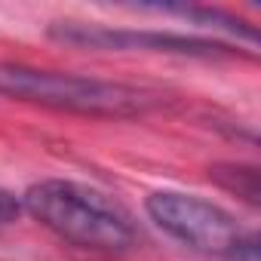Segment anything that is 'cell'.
I'll list each match as a JSON object with an SVG mask.
<instances>
[{
  "instance_id": "cell-4",
  "label": "cell",
  "mask_w": 261,
  "mask_h": 261,
  "mask_svg": "<svg viewBox=\"0 0 261 261\" xmlns=\"http://www.w3.org/2000/svg\"><path fill=\"white\" fill-rule=\"evenodd\" d=\"M49 34L62 43L83 46V49H136V53H166V56H194V59H215V56H233L230 46L203 40V37H185L169 31H120V28H101V25H74V22H56Z\"/></svg>"
},
{
  "instance_id": "cell-1",
  "label": "cell",
  "mask_w": 261,
  "mask_h": 261,
  "mask_svg": "<svg viewBox=\"0 0 261 261\" xmlns=\"http://www.w3.org/2000/svg\"><path fill=\"white\" fill-rule=\"evenodd\" d=\"M22 212L59 240L95 255H126L139 243L133 215L108 194L80 181L46 178L31 185L22 197Z\"/></svg>"
},
{
  "instance_id": "cell-5",
  "label": "cell",
  "mask_w": 261,
  "mask_h": 261,
  "mask_svg": "<svg viewBox=\"0 0 261 261\" xmlns=\"http://www.w3.org/2000/svg\"><path fill=\"white\" fill-rule=\"evenodd\" d=\"M209 178H212L218 188H224V191L243 197L249 206H258V169H255V166L218 163V166L209 169Z\"/></svg>"
},
{
  "instance_id": "cell-2",
  "label": "cell",
  "mask_w": 261,
  "mask_h": 261,
  "mask_svg": "<svg viewBox=\"0 0 261 261\" xmlns=\"http://www.w3.org/2000/svg\"><path fill=\"white\" fill-rule=\"evenodd\" d=\"M0 98L28 101L83 117H108V120L145 117L160 105V95L145 86L13 65V62H0Z\"/></svg>"
},
{
  "instance_id": "cell-3",
  "label": "cell",
  "mask_w": 261,
  "mask_h": 261,
  "mask_svg": "<svg viewBox=\"0 0 261 261\" xmlns=\"http://www.w3.org/2000/svg\"><path fill=\"white\" fill-rule=\"evenodd\" d=\"M145 209L163 233L200 255L224 261H258L255 230H243L240 221L212 200L185 191H154L148 194Z\"/></svg>"
},
{
  "instance_id": "cell-6",
  "label": "cell",
  "mask_w": 261,
  "mask_h": 261,
  "mask_svg": "<svg viewBox=\"0 0 261 261\" xmlns=\"http://www.w3.org/2000/svg\"><path fill=\"white\" fill-rule=\"evenodd\" d=\"M19 215H22V197H16V194L0 188V227L16 221Z\"/></svg>"
}]
</instances>
